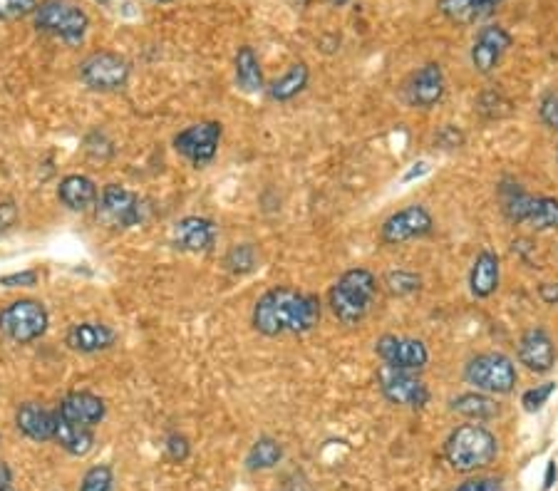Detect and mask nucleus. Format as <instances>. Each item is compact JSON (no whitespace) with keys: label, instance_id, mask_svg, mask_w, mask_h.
Returning a JSON list of instances; mask_svg holds the SVG:
<instances>
[{"label":"nucleus","instance_id":"1","mask_svg":"<svg viewBox=\"0 0 558 491\" xmlns=\"http://www.w3.org/2000/svg\"><path fill=\"white\" fill-rule=\"evenodd\" d=\"M320 315H323V306L315 293L276 286L258 298L251 323L266 338H281V335L310 333L320 323Z\"/></svg>","mask_w":558,"mask_h":491},{"label":"nucleus","instance_id":"2","mask_svg":"<svg viewBox=\"0 0 558 491\" xmlns=\"http://www.w3.org/2000/svg\"><path fill=\"white\" fill-rule=\"evenodd\" d=\"M377 296V278L368 268H350L328 293V306L343 325H358L370 313Z\"/></svg>","mask_w":558,"mask_h":491},{"label":"nucleus","instance_id":"3","mask_svg":"<svg viewBox=\"0 0 558 491\" xmlns=\"http://www.w3.org/2000/svg\"><path fill=\"white\" fill-rule=\"evenodd\" d=\"M496 452H499L496 437L477 422L457 427L444 442V457H447L449 467L462 474L477 472V469L492 464Z\"/></svg>","mask_w":558,"mask_h":491},{"label":"nucleus","instance_id":"4","mask_svg":"<svg viewBox=\"0 0 558 491\" xmlns=\"http://www.w3.org/2000/svg\"><path fill=\"white\" fill-rule=\"evenodd\" d=\"M33 23L40 33L50 35L70 48L82 45L87 30H90L87 13L70 0H40L33 13Z\"/></svg>","mask_w":558,"mask_h":491},{"label":"nucleus","instance_id":"5","mask_svg":"<svg viewBox=\"0 0 558 491\" xmlns=\"http://www.w3.org/2000/svg\"><path fill=\"white\" fill-rule=\"evenodd\" d=\"M464 380L484 395H509L519 382V372L504 353H482L469 360Z\"/></svg>","mask_w":558,"mask_h":491},{"label":"nucleus","instance_id":"6","mask_svg":"<svg viewBox=\"0 0 558 491\" xmlns=\"http://www.w3.org/2000/svg\"><path fill=\"white\" fill-rule=\"evenodd\" d=\"M50 325L48 310L40 301L33 298H20L0 308V333L18 345L35 343L43 338Z\"/></svg>","mask_w":558,"mask_h":491},{"label":"nucleus","instance_id":"7","mask_svg":"<svg viewBox=\"0 0 558 491\" xmlns=\"http://www.w3.org/2000/svg\"><path fill=\"white\" fill-rule=\"evenodd\" d=\"M129 72H132V65L127 58H122L120 53H110V50H100L80 62L77 75L90 90L117 92L129 82Z\"/></svg>","mask_w":558,"mask_h":491},{"label":"nucleus","instance_id":"8","mask_svg":"<svg viewBox=\"0 0 558 491\" xmlns=\"http://www.w3.org/2000/svg\"><path fill=\"white\" fill-rule=\"evenodd\" d=\"M221 122H199L191 124V127L182 129V132L174 137V149L182 154L184 159H189L194 167H206V164L214 162L216 152H219L221 142Z\"/></svg>","mask_w":558,"mask_h":491},{"label":"nucleus","instance_id":"9","mask_svg":"<svg viewBox=\"0 0 558 491\" xmlns=\"http://www.w3.org/2000/svg\"><path fill=\"white\" fill-rule=\"evenodd\" d=\"M380 390L387 402L397 407H410V410H422L430 402V387L420 380L417 375L405 370H392L382 365L380 375Z\"/></svg>","mask_w":558,"mask_h":491},{"label":"nucleus","instance_id":"10","mask_svg":"<svg viewBox=\"0 0 558 491\" xmlns=\"http://www.w3.org/2000/svg\"><path fill=\"white\" fill-rule=\"evenodd\" d=\"M375 355L392 370L417 372L430 363V350L422 340L402 338V335H382L375 343Z\"/></svg>","mask_w":558,"mask_h":491},{"label":"nucleus","instance_id":"11","mask_svg":"<svg viewBox=\"0 0 558 491\" xmlns=\"http://www.w3.org/2000/svg\"><path fill=\"white\" fill-rule=\"evenodd\" d=\"M432 229L434 219L430 211L422 204H412L395 211L392 216H387L380 229V241L387 246H400L405 244V241L422 239V236L432 234Z\"/></svg>","mask_w":558,"mask_h":491},{"label":"nucleus","instance_id":"12","mask_svg":"<svg viewBox=\"0 0 558 491\" xmlns=\"http://www.w3.org/2000/svg\"><path fill=\"white\" fill-rule=\"evenodd\" d=\"M142 201L137 194L124 189L120 184H107L100 194V211L112 226H137L142 221Z\"/></svg>","mask_w":558,"mask_h":491},{"label":"nucleus","instance_id":"13","mask_svg":"<svg viewBox=\"0 0 558 491\" xmlns=\"http://www.w3.org/2000/svg\"><path fill=\"white\" fill-rule=\"evenodd\" d=\"M519 363L536 375H546L556 365L554 340L549 338L544 328H529L519 340Z\"/></svg>","mask_w":558,"mask_h":491},{"label":"nucleus","instance_id":"14","mask_svg":"<svg viewBox=\"0 0 558 491\" xmlns=\"http://www.w3.org/2000/svg\"><path fill=\"white\" fill-rule=\"evenodd\" d=\"M444 90H447V82H444L442 67L437 62H427L412 75L410 85H407V100H410L412 107L430 110L442 100Z\"/></svg>","mask_w":558,"mask_h":491},{"label":"nucleus","instance_id":"15","mask_svg":"<svg viewBox=\"0 0 558 491\" xmlns=\"http://www.w3.org/2000/svg\"><path fill=\"white\" fill-rule=\"evenodd\" d=\"M219 229L204 216H186L174 226V246L186 253H206L216 246Z\"/></svg>","mask_w":558,"mask_h":491},{"label":"nucleus","instance_id":"16","mask_svg":"<svg viewBox=\"0 0 558 491\" xmlns=\"http://www.w3.org/2000/svg\"><path fill=\"white\" fill-rule=\"evenodd\" d=\"M58 415L62 420L67 422H75V425L82 427H95L105 420L107 415V407L105 400L87 390H75L70 395L62 397L60 407H58Z\"/></svg>","mask_w":558,"mask_h":491},{"label":"nucleus","instance_id":"17","mask_svg":"<svg viewBox=\"0 0 558 491\" xmlns=\"http://www.w3.org/2000/svg\"><path fill=\"white\" fill-rule=\"evenodd\" d=\"M115 343V330L105 323H77L67 330V345L75 353H102Z\"/></svg>","mask_w":558,"mask_h":491},{"label":"nucleus","instance_id":"18","mask_svg":"<svg viewBox=\"0 0 558 491\" xmlns=\"http://www.w3.org/2000/svg\"><path fill=\"white\" fill-rule=\"evenodd\" d=\"M501 281V263L499 256L489 248H484L477 258H474L472 273H469V291L474 298H489L494 296Z\"/></svg>","mask_w":558,"mask_h":491},{"label":"nucleus","instance_id":"19","mask_svg":"<svg viewBox=\"0 0 558 491\" xmlns=\"http://www.w3.org/2000/svg\"><path fill=\"white\" fill-rule=\"evenodd\" d=\"M15 425L33 442H50L55 437V412L28 402L15 412Z\"/></svg>","mask_w":558,"mask_h":491},{"label":"nucleus","instance_id":"20","mask_svg":"<svg viewBox=\"0 0 558 491\" xmlns=\"http://www.w3.org/2000/svg\"><path fill=\"white\" fill-rule=\"evenodd\" d=\"M58 199L70 211H87L97 204L100 191H97L95 182L85 174H70L58 186Z\"/></svg>","mask_w":558,"mask_h":491},{"label":"nucleus","instance_id":"21","mask_svg":"<svg viewBox=\"0 0 558 491\" xmlns=\"http://www.w3.org/2000/svg\"><path fill=\"white\" fill-rule=\"evenodd\" d=\"M55 442L65 449L72 457H87V454L95 449V434L92 427L75 425V422H67L55 412Z\"/></svg>","mask_w":558,"mask_h":491},{"label":"nucleus","instance_id":"22","mask_svg":"<svg viewBox=\"0 0 558 491\" xmlns=\"http://www.w3.org/2000/svg\"><path fill=\"white\" fill-rule=\"evenodd\" d=\"M439 13L457 25H477L494 13L482 0H439Z\"/></svg>","mask_w":558,"mask_h":491},{"label":"nucleus","instance_id":"23","mask_svg":"<svg viewBox=\"0 0 558 491\" xmlns=\"http://www.w3.org/2000/svg\"><path fill=\"white\" fill-rule=\"evenodd\" d=\"M452 412L472 422H489L499 415V405L492 400V395L484 392H464L452 400Z\"/></svg>","mask_w":558,"mask_h":491},{"label":"nucleus","instance_id":"24","mask_svg":"<svg viewBox=\"0 0 558 491\" xmlns=\"http://www.w3.org/2000/svg\"><path fill=\"white\" fill-rule=\"evenodd\" d=\"M310 80V70L306 62H296V65L288 67L271 87H268V95H271L273 102H291L293 97L301 95L303 90L308 87Z\"/></svg>","mask_w":558,"mask_h":491},{"label":"nucleus","instance_id":"25","mask_svg":"<svg viewBox=\"0 0 558 491\" xmlns=\"http://www.w3.org/2000/svg\"><path fill=\"white\" fill-rule=\"evenodd\" d=\"M234 67H236V85H239V90L248 92V95L263 92V70L256 53H253V48H248V45L239 48Z\"/></svg>","mask_w":558,"mask_h":491},{"label":"nucleus","instance_id":"26","mask_svg":"<svg viewBox=\"0 0 558 491\" xmlns=\"http://www.w3.org/2000/svg\"><path fill=\"white\" fill-rule=\"evenodd\" d=\"M531 201H534V196L521 189L519 184H511L501 189V211H504V216L511 224H526Z\"/></svg>","mask_w":558,"mask_h":491},{"label":"nucleus","instance_id":"27","mask_svg":"<svg viewBox=\"0 0 558 491\" xmlns=\"http://www.w3.org/2000/svg\"><path fill=\"white\" fill-rule=\"evenodd\" d=\"M526 224L534 231L558 229V199L554 196H534Z\"/></svg>","mask_w":558,"mask_h":491},{"label":"nucleus","instance_id":"28","mask_svg":"<svg viewBox=\"0 0 558 491\" xmlns=\"http://www.w3.org/2000/svg\"><path fill=\"white\" fill-rule=\"evenodd\" d=\"M283 459V447L273 437H261L253 442L251 452H248L246 464L248 469L258 472V469H273Z\"/></svg>","mask_w":558,"mask_h":491},{"label":"nucleus","instance_id":"29","mask_svg":"<svg viewBox=\"0 0 558 491\" xmlns=\"http://www.w3.org/2000/svg\"><path fill=\"white\" fill-rule=\"evenodd\" d=\"M226 268L236 276H244V273H251L256 268L258 256H256V248L251 244H241L234 246L229 253H226Z\"/></svg>","mask_w":558,"mask_h":491},{"label":"nucleus","instance_id":"30","mask_svg":"<svg viewBox=\"0 0 558 491\" xmlns=\"http://www.w3.org/2000/svg\"><path fill=\"white\" fill-rule=\"evenodd\" d=\"M477 112L482 117H487V120H501V117H506L511 112V102L501 92L487 90L479 95Z\"/></svg>","mask_w":558,"mask_h":491},{"label":"nucleus","instance_id":"31","mask_svg":"<svg viewBox=\"0 0 558 491\" xmlns=\"http://www.w3.org/2000/svg\"><path fill=\"white\" fill-rule=\"evenodd\" d=\"M385 286L392 296H412L420 291L422 278L412 271H390L385 276Z\"/></svg>","mask_w":558,"mask_h":491},{"label":"nucleus","instance_id":"32","mask_svg":"<svg viewBox=\"0 0 558 491\" xmlns=\"http://www.w3.org/2000/svg\"><path fill=\"white\" fill-rule=\"evenodd\" d=\"M77 491H115V474H112V467L97 464V467L87 469Z\"/></svg>","mask_w":558,"mask_h":491},{"label":"nucleus","instance_id":"33","mask_svg":"<svg viewBox=\"0 0 558 491\" xmlns=\"http://www.w3.org/2000/svg\"><path fill=\"white\" fill-rule=\"evenodd\" d=\"M474 43H482V45H487V48L496 50L499 55H504L506 50L514 45V38H511L509 30L501 28V25H484V28H479L477 40H474Z\"/></svg>","mask_w":558,"mask_h":491},{"label":"nucleus","instance_id":"34","mask_svg":"<svg viewBox=\"0 0 558 491\" xmlns=\"http://www.w3.org/2000/svg\"><path fill=\"white\" fill-rule=\"evenodd\" d=\"M38 8V0H0V23L28 18Z\"/></svg>","mask_w":558,"mask_h":491},{"label":"nucleus","instance_id":"35","mask_svg":"<svg viewBox=\"0 0 558 491\" xmlns=\"http://www.w3.org/2000/svg\"><path fill=\"white\" fill-rule=\"evenodd\" d=\"M556 392V382H544V385H536L531 390L524 392L521 397V405H524L526 412H539L546 402L551 400V395Z\"/></svg>","mask_w":558,"mask_h":491},{"label":"nucleus","instance_id":"36","mask_svg":"<svg viewBox=\"0 0 558 491\" xmlns=\"http://www.w3.org/2000/svg\"><path fill=\"white\" fill-rule=\"evenodd\" d=\"M501 58H504V55H499L496 50L487 48V45H482V43L472 45V65H474V70L482 72V75L494 72L496 67H499Z\"/></svg>","mask_w":558,"mask_h":491},{"label":"nucleus","instance_id":"37","mask_svg":"<svg viewBox=\"0 0 558 491\" xmlns=\"http://www.w3.org/2000/svg\"><path fill=\"white\" fill-rule=\"evenodd\" d=\"M38 283V271H18L8 273V276H0V286L5 288H33Z\"/></svg>","mask_w":558,"mask_h":491},{"label":"nucleus","instance_id":"38","mask_svg":"<svg viewBox=\"0 0 558 491\" xmlns=\"http://www.w3.org/2000/svg\"><path fill=\"white\" fill-rule=\"evenodd\" d=\"M434 144H439L442 149H457L464 144V134L457 127H452V124H444L437 132V137H434Z\"/></svg>","mask_w":558,"mask_h":491},{"label":"nucleus","instance_id":"39","mask_svg":"<svg viewBox=\"0 0 558 491\" xmlns=\"http://www.w3.org/2000/svg\"><path fill=\"white\" fill-rule=\"evenodd\" d=\"M539 117L546 127L558 129V97L556 95H546L544 100H541Z\"/></svg>","mask_w":558,"mask_h":491},{"label":"nucleus","instance_id":"40","mask_svg":"<svg viewBox=\"0 0 558 491\" xmlns=\"http://www.w3.org/2000/svg\"><path fill=\"white\" fill-rule=\"evenodd\" d=\"M167 454L174 462H184V459L189 457V442H186V437H182V434H169Z\"/></svg>","mask_w":558,"mask_h":491},{"label":"nucleus","instance_id":"41","mask_svg":"<svg viewBox=\"0 0 558 491\" xmlns=\"http://www.w3.org/2000/svg\"><path fill=\"white\" fill-rule=\"evenodd\" d=\"M15 221H18V206H15V201H0V234L13 229Z\"/></svg>","mask_w":558,"mask_h":491},{"label":"nucleus","instance_id":"42","mask_svg":"<svg viewBox=\"0 0 558 491\" xmlns=\"http://www.w3.org/2000/svg\"><path fill=\"white\" fill-rule=\"evenodd\" d=\"M457 491H504V487H501L499 479L479 477V479H469V482H464Z\"/></svg>","mask_w":558,"mask_h":491},{"label":"nucleus","instance_id":"43","mask_svg":"<svg viewBox=\"0 0 558 491\" xmlns=\"http://www.w3.org/2000/svg\"><path fill=\"white\" fill-rule=\"evenodd\" d=\"M539 298L546 306H558V283H541Z\"/></svg>","mask_w":558,"mask_h":491},{"label":"nucleus","instance_id":"44","mask_svg":"<svg viewBox=\"0 0 558 491\" xmlns=\"http://www.w3.org/2000/svg\"><path fill=\"white\" fill-rule=\"evenodd\" d=\"M427 172H430V164L420 162V164H415V169H410V172L402 177V182H412V179H420L422 174H427Z\"/></svg>","mask_w":558,"mask_h":491},{"label":"nucleus","instance_id":"45","mask_svg":"<svg viewBox=\"0 0 558 491\" xmlns=\"http://www.w3.org/2000/svg\"><path fill=\"white\" fill-rule=\"evenodd\" d=\"M5 487H13V472H10L8 464L0 462V489Z\"/></svg>","mask_w":558,"mask_h":491},{"label":"nucleus","instance_id":"46","mask_svg":"<svg viewBox=\"0 0 558 491\" xmlns=\"http://www.w3.org/2000/svg\"><path fill=\"white\" fill-rule=\"evenodd\" d=\"M556 477H558L556 462H549V467H546V477H544V489H551V487H554Z\"/></svg>","mask_w":558,"mask_h":491},{"label":"nucleus","instance_id":"47","mask_svg":"<svg viewBox=\"0 0 558 491\" xmlns=\"http://www.w3.org/2000/svg\"><path fill=\"white\" fill-rule=\"evenodd\" d=\"M482 3L489 5V8H492V10H496V5H501V3H504V0H482Z\"/></svg>","mask_w":558,"mask_h":491},{"label":"nucleus","instance_id":"48","mask_svg":"<svg viewBox=\"0 0 558 491\" xmlns=\"http://www.w3.org/2000/svg\"><path fill=\"white\" fill-rule=\"evenodd\" d=\"M330 3H333V5H338V8H343V5H345V3H348V0H330Z\"/></svg>","mask_w":558,"mask_h":491},{"label":"nucleus","instance_id":"49","mask_svg":"<svg viewBox=\"0 0 558 491\" xmlns=\"http://www.w3.org/2000/svg\"><path fill=\"white\" fill-rule=\"evenodd\" d=\"M293 3H296L298 8H303V5H308V0H293Z\"/></svg>","mask_w":558,"mask_h":491},{"label":"nucleus","instance_id":"50","mask_svg":"<svg viewBox=\"0 0 558 491\" xmlns=\"http://www.w3.org/2000/svg\"><path fill=\"white\" fill-rule=\"evenodd\" d=\"M152 3H172V0H152Z\"/></svg>","mask_w":558,"mask_h":491},{"label":"nucleus","instance_id":"51","mask_svg":"<svg viewBox=\"0 0 558 491\" xmlns=\"http://www.w3.org/2000/svg\"><path fill=\"white\" fill-rule=\"evenodd\" d=\"M0 491H15L13 487H5V489H0Z\"/></svg>","mask_w":558,"mask_h":491},{"label":"nucleus","instance_id":"52","mask_svg":"<svg viewBox=\"0 0 558 491\" xmlns=\"http://www.w3.org/2000/svg\"><path fill=\"white\" fill-rule=\"evenodd\" d=\"M556 159H558V152H556Z\"/></svg>","mask_w":558,"mask_h":491}]
</instances>
